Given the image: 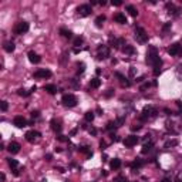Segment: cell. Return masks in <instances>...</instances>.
<instances>
[{"instance_id":"6da1fadb","label":"cell","mask_w":182,"mask_h":182,"mask_svg":"<svg viewBox=\"0 0 182 182\" xmlns=\"http://www.w3.org/2000/svg\"><path fill=\"white\" fill-rule=\"evenodd\" d=\"M145 61H147L149 66H152V67H154V75H155V77L159 75V73H161V67H162V60L159 58L158 50H157L155 47H152V46H151V47H148Z\"/></svg>"},{"instance_id":"7a4b0ae2","label":"cell","mask_w":182,"mask_h":182,"mask_svg":"<svg viewBox=\"0 0 182 182\" xmlns=\"http://www.w3.org/2000/svg\"><path fill=\"white\" fill-rule=\"evenodd\" d=\"M61 101H63V104L66 107H75L77 103H78V100H77V97L74 94H66V95H63V100Z\"/></svg>"},{"instance_id":"3957f363","label":"cell","mask_w":182,"mask_h":182,"mask_svg":"<svg viewBox=\"0 0 182 182\" xmlns=\"http://www.w3.org/2000/svg\"><path fill=\"white\" fill-rule=\"evenodd\" d=\"M97 51H98V54H97L98 60H105L107 57H110V53H111V50H110L108 46H103V44L98 46Z\"/></svg>"},{"instance_id":"277c9868","label":"cell","mask_w":182,"mask_h":182,"mask_svg":"<svg viewBox=\"0 0 182 182\" xmlns=\"http://www.w3.org/2000/svg\"><path fill=\"white\" fill-rule=\"evenodd\" d=\"M135 39L139 43H147L148 41V34H147V31H145L144 27H139L138 26L135 29Z\"/></svg>"},{"instance_id":"5b68a950","label":"cell","mask_w":182,"mask_h":182,"mask_svg":"<svg viewBox=\"0 0 182 182\" xmlns=\"http://www.w3.org/2000/svg\"><path fill=\"white\" fill-rule=\"evenodd\" d=\"M155 115H157V110H155L154 107H145V108H144V111H142L141 115H139V120L145 121V120H148V118L155 117Z\"/></svg>"},{"instance_id":"8992f818","label":"cell","mask_w":182,"mask_h":182,"mask_svg":"<svg viewBox=\"0 0 182 182\" xmlns=\"http://www.w3.org/2000/svg\"><path fill=\"white\" fill-rule=\"evenodd\" d=\"M168 54L169 56H174V57L182 56V44L181 43H174V44L168 48Z\"/></svg>"},{"instance_id":"52a82bcc","label":"cell","mask_w":182,"mask_h":182,"mask_svg":"<svg viewBox=\"0 0 182 182\" xmlns=\"http://www.w3.org/2000/svg\"><path fill=\"white\" fill-rule=\"evenodd\" d=\"M91 12H92L91 4H81V6L77 7V13H78L81 17H87V16H90Z\"/></svg>"},{"instance_id":"ba28073f","label":"cell","mask_w":182,"mask_h":182,"mask_svg":"<svg viewBox=\"0 0 182 182\" xmlns=\"http://www.w3.org/2000/svg\"><path fill=\"white\" fill-rule=\"evenodd\" d=\"M29 29H30V26H29L27 22H19L14 27V33L16 34H24V33L29 31Z\"/></svg>"},{"instance_id":"9c48e42d","label":"cell","mask_w":182,"mask_h":182,"mask_svg":"<svg viewBox=\"0 0 182 182\" xmlns=\"http://www.w3.org/2000/svg\"><path fill=\"white\" fill-rule=\"evenodd\" d=\"M13 124H14L17 128H24V127H27V125H29L27 120H26L23 115H16V117H14V120H13Z\"/></svg>"},{"instance_id":"30bf717a","label":"cell","mask_w":182,"mask_h":182,"mask_svg":"<svg viewBox=\"0 0 182 182\" xmlns=\"http://www.w3.org/2000/svg\"><path fill=\"white\" fill-rule=\"evenodd\" d=\"M138 136L136 135H130V136H125V139L122 141L124 142V145L127 147V148H131V147H134V145H136L138 144Z\"/></svg>"},{"instance_id":"8fae6325","label":"cell","mask_w":182,"mask_h":182,"mask_svg":"<svg viewBox=\"0 0 182 182\" xmlns=\"http://www.w3.org/2000/svg\"><path fill=\"white\" fill-rule=\"evenodd\" d=\"M51 77V71L47 68H40L34 73V78H50Z\"/></svg>"},{"instance_id":"7c38bea8","label":"cell","mask_w":182,"mask_h":182,"mask_svg":"<svg viewBox=\"0 0 182 182\" xmlns=\"http://www.w3.org/2000/svg\"><path fill=\"white\" fill-rule=\"evenodd\" d=\"M50 125H51V130L54 131V132H61V130H63V125H61V121L60 120H51V122H50Z\"/></svg>"},{"instance_id":"4fadbf2b","label":"cell","mask_w":182,"mask_h":182,"mask_svg":"<svg viewBox=\"0 0 182 182\" xmlns=\"http://www.w3.org/2000/svg\"><path fill=\"white\" fill-rule=\"evenodd\" d=\"M27 57H29V60H30V63H33V64H39L40 61H41V58H40V56L36 53V51H29V54H27Z\"/></svg>"},{"instance_id":"5bb4252c","label":"cell","mask_w":182,"mask_h":182,"mask_svg":"<svg viewBox=\"0 0 182 182\" xmlns=\"http://www.w3.org/2000/svg\"><path fill=\"white\" fill-rule=\"evenodd\" d=\"M110 46L114 47V48H120L121 46H125V40L124 39H114V37H111L110 39Z\"/></svg>"},{"instance_id":"9a60e30c","label":"cell","mask_w":182,"mask_h":182,"mask_svg":"<svg viewBox=\"0 0 182 182\" xmlns=\"http://www.w3.org/2000/svg\"><path fill=\"white\" fill-rule=\"evenodd\" d=\"M20 144L19 142H10L9 144V147H7V149H9V152L10 154H19L20 152Z\"/></svg>"},{"instance_id":"2e32d148","label":"cell","mask_w":182,"mask_h":182,"mask_svg":"<svg viewBox=\"0 0 182 182\" xmlns=\"http://www.w3.org/2000/svg\"><path fill=\"white\" fill-rule=\"evenodd\" d=\"M39 136H40V132L33 130V131H29V132L26 134V139H27L29 142H34V141H36Z\"/></svg>"},{"instance_id":"e0dca14e","label":"cell","mask_w":182,"mask_h":182,"mask_svg":"<svg viewBox=\"0 0 182 182\" xmlns=\"http://www.w3.org/2000/svg\"><path fill=\"white\" fill-rule=\"evenodd\" d=\"M166 9H168V13L169 14H174V16H178L179 14V9L174 6V3H166Z\"/></svg>"},{"instance_id":"ac0fdd59","label":"cell","mask_w":182,"mask_h":182,"mask_svg":"<svg viewBox=\"0 0 182 182\" xmlns=\"http://www.w3.org/2000/svg\"><path fill=\"white\" fill-rule=\"evenodd\" d=\"M114 20H115V23H118V24H125L127 23V17L122 13H117V14H114Z\"/></svg>"},{"instance_id":"d6986e66","label":"cell","mask_w":182,"mask_h":182,"mask_svg":"<svg viewBox=\"0 0 182 182\" xmlns=\"http://www.w3.org/2000/svg\"><path fill=\"white\" fill-rule=\"evenodd\" d=\"M115 77H117V78H120V83H121L122 86H125V87H130V86H131V83L127 80V77H125V75H122L121 73H115Z\"/></svg>"},{"instance_id":"ffe728a7","label":"cell","mask_w":182,"mask_h":182,"mask_svg":"<svg viewBox=\"0 0 182 182\" xmlns=\"http://www.w3.org/2000/svg\"><path fill=\"white\" fill-rule=\"evenodd\" d=\"M144 164H145V162H144L142 159L136 158L134 162H131V165H130V166H131V169H132V171H135V169H138V168H141Z\"/></svg>"},{"instance_id":"44dd1931","label":"cell","mask_w":182,"mask_h":182,"mask_svg":"<svg viewBox=\"0 0 182 182\" xmlns=\"http://www.w3.org/2000/svg\"><path fill=\"white\" fill-rule=\"evenodd\" d=\"M3 48H4V51H7V53H13L14 48H16V46H14L13 41H6L4 46H3Z\"/></svg>"},{"instance_id":"7402d4cb","label":"cell","mask_w":182,"mask_h":182,"mask_svg":"<svg viewBox=\"0 0 182 182\" xmlns=\"http://www.w3.org/2000/svg\"><path fill=\"white\" fill-rule=\"evenodd\" d=\"M110 166H111V169H120V166H121V159L114 158L113 161L110 162Z\"/></svg>"},{"instance_id":"603a6c76","label":"cell","mask_w":182,"mask_h":182,"mask_svg":"<svg viewBox=\"0 0 182 182\" xmlns=\"http://www.w3.org/2000/svg\"><path fill=\"white\" fill-rule=\"evenodd\" d=\"M44 91H47L48 94H56L57 92V87L54 84H47V86H44Z\"/></svg>"},{"instance_id":"cb8c5ba5","label":"cell","mask_w":182,"mask_h":182,"mask_svg":"<svg viewBox=\"0 0 182 182\" xmlns=\"http://www.w3.org/2000/svg\"><path fill=\"white\" fill-rule=\"evenodd\" d=\"M101 86V80L98 78V77H95V78H92L90 81V87L91 88H98Z\"/></svg>"},{"instance_id":"d4e9b609","label":"cell","mask_w":182,"mask_h":182,"mask_svg":"<svg viewBox=\"0 0 182 182\" xmlns=\"http://www.w3.org/2000/svg\"><path fill=\"white\" fill-rule=\"evenodd\" d=\"M127 12H128L132 17H136V16H138V10H136L132 4H128V6H127Z\"/></svg>"},{"instance_id":"484cf974","label":"cell","mask_w":182,"mask_h":182,"mask_svg":"<svg viewBox=\"0 0 182 182\" xmlns=\"http://www.w3.org/2000/svg\"><path fill=\"white\" fill-rule=\"evenodd\" d=\"M122 51L125 53V54H134L135 53V50H134V47L130 44H125L124 47H122Z\"/></svg>"},{"instance_id":"4316f807","label":"cell","mask_w":182,"mask_h":182,"mask_svg":"<svg viewBox=\"0 0 182 182\" xmlns=\"http://www.w3.org/2000/svg\"><path fill=\"white\" fill-rule=\"evenodd\" d=\"M78 151H80L81 154H86L87 157H92V152L90 151V148H88V147H80V148H78Z\"/></svg>"},{"instance_id":"83f0119b","label":"cell","mask_w":182,"mask_h":182,"mask_svg":"<svg viewBox=\"0 0 182 182\" xmlns=\"http://www.w3.org/2000/svg\"><path fill=\"white\" fill-rule=\"evenodd\" d=\"M104 22H105V16L101 14V16H98V17L95 19V26H97V27H101V26L104 24Z\"/></svg>"},{"instance_id":"f1b7e54d","label":"cell","mask_w":182,"mask_h":182,"mask_svg":"<svg viewBox=\"0 0 182 182\" xmlns=\"http://www.w3.org/2000/svg\"><path fill=\"white\" fill-rule=\"evenodd\" d=\"M60 34L63 37H66V39H71L73 37V33L70 30H66V29H60Z\"/></svg>"},{"instance_id":"f546056e","label":"cell","mask_w":182,"mask_h":182,"mask_svg":"<svg viewBox=\"0 0 182 182\" xmlns=\"http://www.w3.org/2000/svg\"><path fill=\"white\" fill-rule=\"evenodd\" d=\"M152 147H154V144H152V142L144 144V147H142V154H147V152H149V151L152 149Z\"/></svg>"},{"instance_id":"4dcf8cb0","label":"cell","mask_w":182,"mask_h":182,"mask_svg":"<svg viewBox=\"0 0 182 182\" xmlns=\"http://www.w3.org/2000/svg\"><path fill=\"white\" fill-rule=\"evenodd\" d=\"M7 162H9V166H10L12 169H16V168H17V165H19L17 159H12V158H9V159H7Z\"/></svg>"},{"instance_id":"1f68e13d","label":"cell","mask_w":182,"mask_h":182,"mask_svg":"<svg viewBox=\"0 0 182 182\" xmlns=\"http://www.w3.org/2000/svg\"><path fill=\"white\" fill-rule=\"evenodd\" d=\"M84 118H86V121H88V122H91V121L94 120V113H92V111H88V113H86V115H84Z\"/></svg>"},{"instance_id":"d6a6232c","label":"cell","mask_w":182,"mask_h":182,"mask_svg":"<svg viewBox=\"0 0 182 182\" xmlns=\"http://www.w3.org/2000/svg\"><path fill=\"white\" fill-rule=\"evenodd\" d=\"M84 70H86V64H84V63H80V64H78V70H77V75L83 74Z\"/></svg>"},{"instance_id":"836d02e7","label":"cell","mask_w":182,"mask_h":182,"mask_svg":"<svg viewBox=\"0 0 182 182\" xmlns=\"http://www.w3.org/2000/svg\"><path fill=\"white\" fill-rule=\"evenodd\" d=\"M115 127H118L115 121H108V122H107V127H105V128H107V130H113V128H115Z\"/></svg>"},{"instance_id":"e575fe53","label":"cell","mask_w":182,"mask_h":182,"mask_svg":"<svg viewBox=\"0 0 182 182\" xmlns=\"http://www.w3.org/2000/svg\"><path fill=\"white\" fill-rule=\"evenodd\" d=\"M0 108H1V111H3V113H4V111H7V108H9L7 101H1V103H0Z\"/></svg>"},{"instance_id":"d590c367","label":"cell","mask_w":182,"mask_h":182,"mask_svg":"<svg viewBox=\"0 0 182 182\" xmlns=\"http://www.w3.org/2000/svg\"><path fill=\"white\" fill-rule=\"evenodd\" d=\"M83 43H84V37H81V36L77 37V39L74 40V46H81Z\"/></svg>"},{"instance_id":"8d00e7d4","label":"cell","mask_w":182,"mask_h":182,"mask_svg":"<svg viewBox=\"0 0 182 182\" xmlns=\"http://www.w3.org/2000/svg\"><path fill=\"white\" fill-rule=\"evenodd\" d=\"M178 144V141L177 139H174V141H169V142H166L165 144V148H168V147H172V145H177Z\"/></svg>"},{"instance_id":"74e56055","label":"cell","mask_w":182,"mask_h":182,"mask_svg":"<svg viewBox=\"0 0 182 182\" xmlns=\"http://www.w3.org/2000/svg\"><path fill=\"white\" fill-rule=\"evenodd\" d=\"M31 92H27L26 90H19V95H22V97H27V95H30Z\"/></svg>"},{"instance_id":"f35d334b","label":"cell","mask_w":182,"mask_h":182,"mask_svg":"<svg viewBox=\"0 0 182 182\" xmlns=\"http://www.w3.org/2000/svg\"><path fill=\"white\" fill-rule=\"evenodd\" d=\"M169 29H171V23H166V24H165V26L162 27V31H164V33H166V31H168Z\"/></svg>"},{"instance_id":"ab89813d","label":"cell","mask_w":182,"mask_h":182,"mask_svg":"<svg viewBox=\"0 0 182 182\" xmlns=\"http://www.w3.org/2000/svg\"><path fill=\"white\" fill-rule=\"evenodd\" d=\"M115 182H127V178H125V177H118V178L115 179Z\"/></svg>"},{"instance_id":"60d3db41","label":"cell","mask_w":182,"mask_h":182,"mask_svg":"<svg viewBox=\"0 0 182 182\" xmlns=\"http://www.w3.org/2000/svg\"><path fill=\"white\" fill-rule=\"evenodd\" d=\"M111 139H113L114 142H118V141H120V136L115 135V134H111Z\"/></svg>"},{"instance_id":"b9f144b4","label":"cell","mask_w":182,"mask_h":182,"mask_svg":"<svg viewBox=\"0 0 182 182\" xmlns=\"http://www.w3.org/2000/svg\"><path fill=\"white\" fill-rule=\"evenodd\" d=\"M100 148H101V151L107 148V144H105V141H101V142H100Z\"/></svg>"},{"instance_id":"7bdbcfd3","label":"cell","mask_w":182,"mask_h":182,"mask_svg":"<svg viewBox=\"0 0 182 182\" xmlns=\"http://www.w3.org/2000/svg\"><path fill=\"white\" fill-rule=\"evenodd\" d=\"M57 139H58V141H61V142H64V141H68V138H66L64 135H58V136H57Z\"/></svg>"},{"instance_id":"ee69618b","label":"cell","mask_w":182,"mask_h":182,"mask_svg":"<svg viewBox=\"0 0 182 182\" xmlns=\"http://www.w3.org/2000/svg\"><path fill=\"white\" fill-rule=\"evenodd\" d=\"M149 87H151V84H149V83H145V84H144V86L141 87V91L147 90V88H149Z\"/></svg>"},{"instance_id":"f6af8a7d","label":"cell","mask_w":182,"mask_h":182,"mask_svg":"<svg viewBox=\"0 0 182 182\" xmlns=\"http://www.w3.org/2000/svg\"><path fill=\"white\" fill-rule=\"evenodd\" d=\"M39 115H40V113H39V111H33V113H31V117H33V120H34V118H39Z\"/></svg>"},{"instance_id":"bcb514c9","label":"cell","mask_w":182,"mask_h":182,"mask_svg":"<svg viewBox=\"0 0 182 182\" xmlns=\"http://www.w3.org/2000/svg\"><path fill=\"white\" fill-rule=\"evenodd\" d=\"M113 94H114V90H111V88H110V90H107V92H105V97H111Z\"/></svg>"},{"instance_id":"7dc6e473","label":"cell","mask_w":182,"mask_h":182,"mask_svg":"<svg viewBox=\"0 0 182 182\" xmlns=\"http://www.w3.org/2000/svg\"><path fill=\"white\" fill-rule=\"evenodd\" d=\"M131 130H132V131H138V130H141V125H138V124H136V125H132Z\"/></svg>"},{"instance_id":"c3c4849f","label":"cell","mask_w":182,"mask_h":182,"mask_svg":"<svg viewBox=\"0 0 182 182\" xmlns=\"http://www.w3.org/2000/svg\"><path fill=\"white\" fill-rule=\"evenodd\" d=\"M124 121H125V120H124V118H118V120H117V121H115V122H117V125H118V127H120V125H121V124H122V122H124Z\"/></svg>"},{"instance_id":"681fc988","label":"cell","mask_w":182,"mask_h":182,"mask_svg":"<svg viewBox=\"0 0 182 182\" xmlns=\"http://www.w3.org/2000/svg\"><path fill=\"white\" fill-rule=\"evenodd\" d=\"M88 131H90L91 135H97V130H95V128H90Z\"/></svg>"},{"instance_id":"f907efd6","label":"cell","mask_w":182,"mask_h":182,"mask_svg":"<svg viewBox=\"0 0 182 182\" xmlns=\"http://www.w3.org/2000/svg\"><path fill=\"white\" fill-rule=\"evenodd\" d=\"M113 4H114V6H121V4H122V1H120V0H115V1H114V0H113Z\"/></svg>"},{"instance_id":"816d5d0a","label":"cell","mask_w":182,"mask_h":182,"mask_svg":"<svg viewBox=\"0 0 182 182\" xmlns=\"http://www.w3.org/2000/svg\"><path fill=\"white\" fill-rule=\"evenodd\" d=\"M175 103H177V105H178V108H179V110H181V111H182V103H181V101H175Z\"/></svg>"},{"instance_id":"f5cc1de1","label":"cell","mask_w":182,"mask_h":182,"mask_svg":"<svg viewBox=\"0 0 182 182\" xmlns=\"http://www.w3.org/2000/svg\"><path fill=\"white\" fill-rule=\"evenodd\" d=\"M12 171H13V174H14V175H16V177H17V175H19V174H20V172H19V169H17V168H16V169H12Z\"/></svg>"},{"instance_id":"db71d44e","label":"cell","mask_w":182,"mask_h":182,"mask_svg":"<svg viewBox=\"0 0 182 182\" xmlns=\"http://www.w3.org/2000/svg\"><path fill=\"white\" fill-rule=\"evenodd\" d=\"M51 158H53V157H51L50 154H47V155H46V161H51Z\"/></svg>"},{"instance_id":"11a10c76","label":"cell","mask_w":182,"mask_h":182,"mask_svg":"<svg viewBox=\"0 0 182 182\" xmlns=\"http://www.w3.org/2000/svg\"><path fill=\"white\" fill-rule=\"evenodd\" d=\"M95 73H97V75H100V74H101V70H100V68H97V70H95Z\"/></svg>"},{"instance_id":"9f6ffc18","label":"cell","mask_w":182,"mask_h":182,"mask_svg":"<svg viewBox=\"0 0 182 182\" xmlns=\"http://www.w3.org/2000/svg\"><path fill=\"white\" fill-rule=\"evenodd\" d=\"M1 181H3V182L6 181V175H4V174H1Z\"/></svg>"},{"instance_id":"6f0895ef","label":"cell","mask_w":182,"mask_h":182,"mask_svg":"<svg viewBox=\"0 0 182 182\" xmlns=\"http://www.w3.org/2000/svg\"><path fill=\"white\" fill-rule=\"evenodd\" d=\"M161 182H171V181H169L168 178H164V179H162V181H161Z\"/></svg>"},{"instance_id":"680465c9","label":"cell","mask_w":182,"mask_h":182,"mask_svg":"<svg viewBox=\"0 0 182 182\" xmlns=\"http://www.w3.org/2000/svg\"><path fill=\"white\" fill-rule=\"evenodd\" d=\"M175 182H181V181H179V179H177V181H175Z\"/></svg>"}]
</instances>
